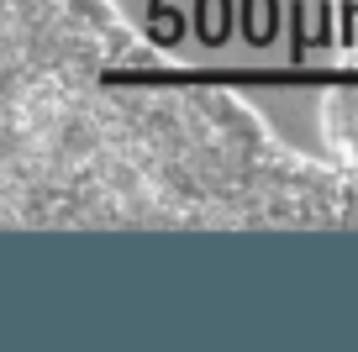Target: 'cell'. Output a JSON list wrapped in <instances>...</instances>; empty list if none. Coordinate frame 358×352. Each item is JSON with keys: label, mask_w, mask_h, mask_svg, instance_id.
I'll return each mask as SVG.
<instances>
[{"label": "cell", "mask_w": 358, "mask_h": 352, "mask_svg": "<svg viewBox=\"0 0 358 352\" xmlns=\"http://www.w3.org/2000/svg\"><path fill=\"white\" fill-rule=\"evenodd\" d=\"M358 226L332 158L174 64L116 0H0V231Z\"/></svg>", "instance_id": "1"}, {"label": "cell", "mask_w": 358, "mask_h": 352, "mask_svg": "<svg viewBox=\"0 0 358 352\" xmlns=\"http://www.w3.org/2000/svg\"><path fill=\"white\" fill-rule=\"evenodd\" d=\"M322 137H327V158L358 205V0H327Z\"/></svg>", "instance_id": "2"}]
</instances>
